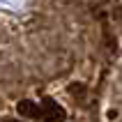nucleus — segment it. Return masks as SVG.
<instances>
[{
	"label": "nucleus",
	"mask_w": 122,
	"mask_h": 122,
	"mask_svg": "<svg viewBox=\"0 0 122 122\" xmlns=\"http://www.w3.org/2000/svg\"><path fill=\"white\" fill-rule=\"evenodd\" d=\"M39 117L44 122H62L65 117H67V113H65V108H62L58 102L44 99V102L39 104Z\"/></svg>",
	"instance_id": "f257e3e1"
},
{
	"label": "nucleus",
	"mask_w": 122,
	"mask_h": 122,
	"mask_svg": "<svg viewBox=\"0 0 122 122\" xmlns=\"http://www.w3.org/2000/svg\"><path fill=\"white\" fill-rule=\"evenodd\" d=\"M16 111H19V115H23V117H39V106L35 102H30V99H21V102L16 104Z\"/></svg>",
	"instance_id": "f03ea898"
},
{
	"label": "nucleus",
	"mask_w": 122,
	"mask_h": 122,
	"mask_svg": "<svg viewBox=\"0 0 122 122\" xmlns=\"http://www.w3.org/2000/svg\"><path fill=\"white\" fill-rule=\"evenodd\" d=\"M69 92H71V97H76V99H83V97H85V85L71 83V85H69Z\"/></svg>",
	"instance_id": "7ed1b4c3"
}]
</instances>
